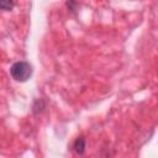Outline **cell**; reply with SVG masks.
<instances>
[{
  "mask_svg": "<svg viewBox=\"0 0 158 158\" xmlns=\"http://www.w3.org/2000/svg\"><path fill=\"white\" fill-rule=\"evenodd\" d=\"M73 148H74V151H75L78 154H83V153L85 152V139H84V137H78V138L74 141Z\"/></svg>",
  "mask_w": 158,
  "mask_h": 158,
  "instance_id": "7a4b0ae2",
  "label": "cell"
},
{
  "mask_svg": "<svg viewBox=\"0 0 158 158\" xmlns=\"http://www.w3.org/2000/svg\"><path fill=\"white\" fill-rule=\"evenodd\" d=\"M0 7L4 11H11L14 7V0H0Z\"/></svg>",
  "mask_w": 158,
  "mask_h": 158,
  "instance_id": "3957f363",
  "label": "cell"
},
{
  "mask_svg": "<svg viewBox=\"0 0 158 158\" xmlns=\"http://www.w3.org/2000/svg\"><path fill=\"white\" fill-rule=\"evenodd\" d=\"M10 73H11V77L16 81H26L32 75V67L30 65V63L23 62V60L16 62L11 65Z\"/></svg>",
  "mask_w": 158,
  "mask_h": 158,
  "instance_id": "6da1fadb",
  "label": "cell"
}]
</instances>
